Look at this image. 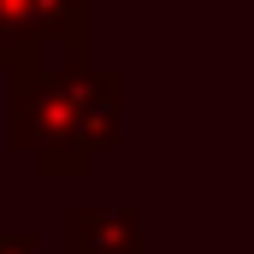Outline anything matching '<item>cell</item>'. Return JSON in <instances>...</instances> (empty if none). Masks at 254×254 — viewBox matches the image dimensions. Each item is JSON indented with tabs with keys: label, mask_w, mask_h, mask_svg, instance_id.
Wrapping results in <instances>:
<instances>
[{
	"label": "cell",
	"mask_w": 254,
	"mask_h": 254,
	"mask_svg": "<svg viewBox=\"0 0 254 254\" xmlns=\"http://www.w3.org/2000/svg\"><path fill=\"white\" fill-rule=\"evenodd\" d=\"M0 254H48L36 231H0Z\"/></svg>",
	"instance_id": "4"
},
{
	"label": "cell",
	"mask_w": 254,
	"mask_h": 254,
	"mask_svg": "<svg viewBox=\"0 0 254 254\" xmlns=\"http://www.w3.org/2000/svg\"><path fill=\"white\" fill-rule=\"evenodd\" d=\"M89 60V0H0V71Z\"/></svg>",
	"instance_id": "2"
},
{
	"label": "cell",
	"mask_w": 254,
	"mask_h": 254,
	"mask_svg": "<svg viewBox=\"0 0 254 254\" xmlns=\"http://www.w3.org/2000/svg\"><path fill=\"white\" fill-rule=\"evenodd\" d=\"M12 148L42 178L83 184L107 148H119V71L113 65H30L12 71Z\"/></svg>",
	"instance_id": "1"
},
{
	"label": "cell",
	"mask_w": 254,
	"mask_h": 254,
	"mask_svg": "<svg viewBox=\"0 0 254 254\" xmlns=\"http://www.w3.org/2000/svg\"><path fill=\"white\" fill-rule=\"evenodd\" d=\"M65 254H148L142 213L130 201H83L65 213Z\"/></svg>",
	"instance_id": "3"
}]
</instances>
